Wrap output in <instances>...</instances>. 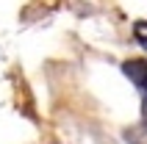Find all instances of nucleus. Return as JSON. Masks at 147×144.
Masks as SVG:
<instances>
[{"label":"nucleus","instance_id":"3","mask_svg":"<svg viewBox=\"0 0 147 144\" xmlns=\"http://www.w3.org/2000/svg\"><path fill=\"white\" fill-rule=\"evenodd\" d=\"M144 89H147V86H144Z\"/></svg>","mask_w":147,"mask_h":144},{"label":"nucleus","instance_id":"1","mask_svg":"<svg viewBox=\"0 0 147 144\" xmlns=\"http://www.w3.org/2000/svg\"><path fill=\"white\" fill-rule=\"evenodd\" d=\"M122 72L136 83V86H142V89L147 86V61H142V58H131V61H125V64H122Z\"/></svg>","mask_w":147,"mask_h":144},{"label":"nucleus","instance_id":"2","mask_svg":"<svg viewBox=\"0 0 147 144\" xmlns=\"http://www.w3.org/2000/svg\"><path fill=\"white\" fill-rule=\"evenodd\" d=\"M133 36H136V42H139L142 47L147 50V22H144V20L133 22Z\"/></svg>","mask_w":147,"mask_h":144}]
</instances>
